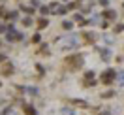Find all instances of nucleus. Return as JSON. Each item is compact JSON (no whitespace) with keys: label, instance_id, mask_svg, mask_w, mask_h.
Returning a JSON list of instances; mask_svg holds the SVG:
<instances>
[{"label":"nucleus","instance_id":"2","mask_svg":"<svg viewBox=\"0 0 124 115\" xmlns=\"http://www.w3.org/2000/svg\"><path fill=\"white\" fill-rule=\"evenodd\" d=\"M111 77H113V72H111V70L103 74V81H105V83H107V81H111Z\"/></svg>","mask_w":124,"mask_h":115},{"label":"nucleus","instance_id":"3","mask_svg":"<svg viewBox=\"0 0 124 115\" xmlns=\"http://www.w3.org/2000/svg\"><path fill=\"white\" fill-rule=\"evenodd\" d=\"M105 17H109V19H115V11H105Z\"/></svg>","mask_w":124,"mask_h":115},{"label":"nucleus","instance_id":"1","mask_svg":"<svg viewBox=\"0 0 124 115\" xmlns=\"http://www.w3.org/2000/svg\"><path fill=\"white\" fill-rule=\"evenodd\" d=\"M62 43H64V47H73L75 43H77V40H75L73 36H68V38H62Z\"/></svg>","mask_w":124,"mask_h":115}]
</instances>
